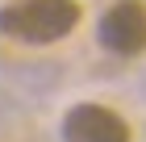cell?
<instances>
[{"instance_id": "6da1fadb", "label": "cell", "mask_w": 146, "mask_h": 142, "mask_svg": "<svg viewBox=\"0 0 146 142\" xmlns=\"http://www.w3.org/2000/svg\"><path fill=\"white\" fill-rule=\"evenodd\" d=\"M79 0H9L0 9V33L21 46H54L79 25Z\"/></svg>"}, {"instance_id": "3957f363", "label": "cell", "mask_w": 146, "mask_h": 142, "mask_svg": "<svg viewBox=\"0 0 146 142\" xmlns=\"http://www.w3.org/2000/svg\"><path fill=\"white\" fill-rule=\"evenodd\" d=\"M63 138L67 142H129V121L113 113L109 105L96 100H79L63 113Z\"/></svg>"}, {"instance_id": "7a4b0ae2", "label": "cell", "mask_w": 146, "mask_h": 142, "mask_svg": "<svg viewBox=\"0 0 146 142\" xmlns=\"http://www.w3.org/2000/svg\"><path fill=\"white\" fill-rule=\"evenodd\" d=\"M96 38L109 55H121V59H134L146 50V4L142 0H117L109 4L96 25Z\"/></svg>"}]
</instances>
